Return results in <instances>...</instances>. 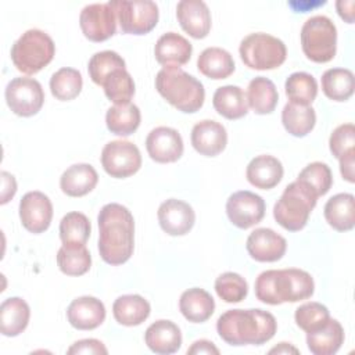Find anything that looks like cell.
Returning a JSON list of instances; mask_svg holds the SVG:
<instances>
[{"label": "cell", "mask_w": 355, "mask_h": 355, "mask_svg": "<svg viewBox=\"0 0 355 355\" xmlns=\"http://www.w3.org/2000/svg\"><path fill=\"white\" fill-rule=\"evenodd\" d=\"M98 252L108 265H122L133 254L135 219L130 211L118 204H105L97 216Z\"/></svg>", "instance_id": "1"}, {"label": "cell", "mask_w": 355, "mask_h": 355, "mask_svg": "<svg viewBox=\"0 0 355 355\" xmlns=\"http://www.w3.org/2000/svg\"><path fill=\"white\" fill-rule=\"evenodd\" d=\"M277 330L275 316L262 309H229L218 318L216 331L229 345H261Z\"/></svg>", "instance_id": "2"}, {"label": "cell", "mask_w": 355, "mask_h": 355, "mask_svg": "<svg viewBox=\"0 0 355 355\" xmlns=\"http://www.w3.org/2000/svg\"><path fill=\"white\" fill-rule=\"evenodd\" d=\"M315 291L312 276L297 268L269 269L255 280L257 298L269 305L297 302L311 298Z\"/></svg>", "instance_id": "3"}, {"label": "cell", "mask_w": 355, "mask_h": 355, "mask_svg": "<svg viewBox=\"0 0 355 355\" xmlns=\"http://www.w3.org/2000/svg\"><path fill=\"white\" fill-rule=\"evenodd\" d=\"M155 89L162 98L182 112L193 114L204 105L205 90L202 83L180 68L169 67L158 71Z\"/></svg>", "instance_id": "4"}, {"label": "cell", "mask_w": 355, "mask_h": 355, "mask_svg": "<svg viewBox=\"0 0 355 355\" xmlns=\"http://www.w3.org/2000/svg\"><path fill=\"white\" fill-rule=\"evenodd\" d=\"M318 196L305 183L295 180L284 189L273 207V218L288 232H300L315 208Z\"/></svg>", "instance_id": "5"}, {"label": "cell", "mask_w": 355, "mask_h": 355, "mask_svg": "<svg viewBox=\"0 0 355 355\" xmlns=\"http://www.w3.org/2000/svg\"><path fill=\"white\" fill-rule=\"evenodd\" d=\"M55 54L53 39L40 29H28L11 47V61L14 67L25 73L35 75L49 65Z\"/></svg>", "instance_id": "6"}, {"label": "cell", "mask_w": 355, "mask_h": 355, "mask_svg": "<svg viewBox=\"0 0 355 355\" xmlns=\"http://www.w3.org/2000/svg\"><path fill=\"white\" fill-rule=\"evenodd\" d=\"M301 47L308 60L324 64L334 58L337 51V28L326 15L308 18L301 28Z\"/></svg>", "instance_id": "7"}, {"label": "cell", "mask_w": 355, "mask_h": 355, "mask_svg": "<svg viewBox=\"0 0 355 355\" xmlns=\"http://www.w3.org/2000/svg\"><path fill=\"white\" fill-rule=\"evenodd\" d=\"M239 53L243 62L250 69L257 71L279 68L287 57L286 44L280 39L263 32L245 36L240 43Z\"/></svg>", "instance_id": "8"}, {"label": "cell", "mask_w": 355, "mask_h": 355, "mask_svg": "<svg viewBox=\"0 0 355 355\" xmlns=\"http://www.w3.org/2000/svg\"><path fill=\"white\" fill-rule=\"evenodd\" d=\"M115 11L121 31L128 35H146L151 32L159 17L158 6L150 0H112L108 1Z\"/></svg>", "instance_id": "9"}, {"label": "cell", "mask_w": 355, "mask_h": 355, "mask_svg": "<svg viewBox=\"0 0 355 355\" xmlns=\"http://www.w3.org/2000/svg\"><path fill=\"white\" fill-rule=\"evenodd\" d=\"M8 108L18 116L36 115L44 103L42 85L33 78H14L6 86Z\"/></svg>", "instance_id": "10"}, {"label": "cell", "mask_w": 355, "mask_h": 355, "mask_svg": "<svg viewBox=\"0 0 355 355\" xmlns=\"http://www.w3.org/2000/svg\"><path fill=\"white\" fill-rule=\"evenodd\" d=\"M101 165L111 178L123 179L140 169L141 155L132 141L112 140L103 147Z\"/></svg>", "instance_id": "11"}, {"label": "cell", "mask_w": 355, "mask_h": 355, "mask_svg": "<svg viewBox=\"0 0 355 355\" xmlns=\"http://www.w3.org/2000/svg\"><path fill=\"white\" fill-rule=\"evenodd\" d=\"M79 25L86 39L100 43L114 36L116 15L110 3L87 4L80 11Z\"/></svg>", "instance_id": "12"}, {"label": "cell", "mask_w": 355, "mask_h": 355, "mask_svg": "<svg viewBox=\"0 0 355 355\" xmlns=\"http://www.w3.org/2000/svg\"><path fill=\"white\" fill-rule=\"evenodd\" d=\"M226 214L236 227L248 229L263 219L265 201L252 191L240 190L227 198Z\"/></svg>", "instance_id": "13"}, {"label": "cell", "mask_w": 355, "mask_h": 355, "mask_svg": "<svg viewBox=\"0 0 355 355\" xmlns=\"http://www.w3.org/2000/svg\"><path fill=\"white\" fill-rule=\"evenodd\" d=\"M19 219L22 226L35 234L49 229L53 219V204L42 191H28L19 201Z\"/></svg>", "instance_id": "14"}, {"label": "cell", "mask_w": 355, "mask_h": 355, "mask_svg": "<svg viewBox=\"0 0 355 355\" xmlns=\"http://www.w3.org/2000/svg\"><path fill=\"white\" fill-rule=\"evenodd\" d=\"M150 158L159 164L176 162L183 155V139L180 133L169 126L154 128L146 139Z\"/></svg>", "instance_id": "15"}, {"label": "cell", "mask_w": 355, "mask_h": 355, "mask_svg": "<svg viewBox=\"0 0 355 355\" xmlns=\"http://www.w3.org/2000/svg\"><path fill=\"white\" fill-rule=\"evenodd\" d=\"M161 229L169 236H183L189 233L196 222V214L187 202L169 198L164 201L157 212Z\"/></svg>", "instance_id": "16"}, {"label": "cell", "mask_w": 355, "mask_h": 355, "mask_svg": "<svg viewBox=\"0 0 355 355\" xmlns=\"http://www.w3.org/2000/svg\"><path fill=\"white\" fill-rule=\"evenodd\" d=\"M247 252L258 262H276L283 258L287 241L269 227H259L250 233L245 243Z\"/></svg>", "instance_id": "17"}, {"label": "cell", "mask_w": 355, "mask_h": 355, "mask_svg": "<svg viewBox=\"0 0 355 355\" xmlns=\"http://www.w3.org/2000/svg\"><path fill=\"white\" fill-rule=\"evenodd\" d=\"M182 29L194 39H204L211 31V11L201 0H182L176 6Z\"/></svg>", "instance_id": "18"}, {"label": "cell", "mask_w": 355, "mask_h": 355, "mask_svg": "<svg viewBox=\"0 0 355 355\" xmlns=\"http://www.w3.org/2000/svg\"><path fill=\"white\" fill-rule=\"evenodd\" d=\"M227 144V132L225 126L212 119L197 122L191 130V146L197 153L205 157L220 154Z\"/></svg>", "instance_id": "19"}, {"label": "cell", "mask_w": 355, "mask_h": 355, "mask_svg": "<svg viewBox=\"0 0 355 355\" xmlns=\"http://www.w3.org/2000/svg\"><path fill=\"white\" fill-rule=\"evenodd\" d=\"M193 53L191 43L176 32H166L157 40L154 46L155 60L164 68H180L187 64Z\"/></svg>", "instance_id": "20"}, {"label": "cell", "mask_w": 355, "mask_h": 355, "mask_svg": "<svg viewBox=\"0 0 355 355\" xmlns=\"http://www.w3.org/2000/svg\"><path fill=\"white\" fill-rule=\"evenodd\" d=\"M67 318L69 324L78 330H93L104 322L105 306L96 297H78L69 304Z\"/></svg>", "instance_id": "21"}, {"label": "cell", "mask_w": 355, "mask_h": 355, "mask_svg": "<svg viewBox=\"0 0 355 355\" xmlns=\"http://www.w3.org/2000/svg\"><path fill=\"white\" fill-rule=\"evenodd\" d=\"M282 162L269 154H262L250 161L245 169L247 180L257 189L269 190L280 183L283 179Z\"/></svg>", "instance_id": "22"}, {"label": "cell", "mask_w": 355, "mask_h": 355, "mask_svg": "<svg viewBox=\"0 0 355 355\" xmlns=\"http://www.w3.org/2000/svg\"><path fill=\"white\" fill-rule=\"evenodd\" d=\"M144 341L153 352L168 355L176 352L180 348L182 333L178 324L173 322L159 319L147 327L144 333Z\"/></svg>", "instance_id": "23"}, {"label": "cell", "mask_w": 355, "mask_h": 355, "mask_svg": "<svg viewBox=\"0 0 355 355\" xmlns=\"http://www.w3.org/2000/svg\"><path fill=\"white\" fill-rule=\"evenodd\" d=\"M98 182V175L90 164H73L60 178V187L69 197H83Z\"/></svg>", "instance_id": "24"}, {"label": "cell", "mask_w": 355, "mask_h": 355, "mask_svg": "<svg viewBox=\"0 0 355 355\" xmlns=\"http://www.w3.org/2000/svg\"><path fill=\"white\" fill-rule=\"evenodd\" d=\"M179 311L189 322L202 323L212 316L215 311V301L204 288L193 287L182 293Z\"/></svg>", "instance_id": "25"}, {"label": "cell", "mask_w": 355, "mask_h": 355, "mask_svg": "<svg viewBox=\"0 0 355 355\" xmlns=\"http://www.w3.org/2000/svg\"><path fill=\"white\" fill-rule=\"evenodd\" d=\"M31 318L29 305L19 297H10L0 305V331L6 337L21 334Z\"/></svg>", "instance_id": "26"}, {"label": "cell", "mask_w": 355, "mask_h": 355, "mask_svg": "<svg viewBox=\"0 0 355 355\" xmlns=\"http://www.w3.org/2000/svg\"><path fill=\"white\" fill-rule=\"evenodd\" d=\"M324 219L337 232H348L355 225V198L351 193H338L327 200Z\"/></svg>", "instance_id": "27"}, {"label": "cell", "mask_w": 355, "mask_h": 355, "mask_svg": "<svg viewBox=\"0 0 355 355\" xmlns=\"http://www.w3.org/2000/svg\"><path fill=\"white\" fill-rule=\"evenodd\" d=\"M215 111L226 119H240L248 112V103L244 90L234 85L220 86L212 97Z\"/></svg>", "instance_id": "28"}, {"label": "cell", "mask_w": 355, "mask_h": 355, "mask_svg": "<svg viewBox=\"0 0 355 355\" xmlns=\"http://www.w3.org/2000/svg\"><path fill=\"white\" fill-rule=\"evenodd\" d=\"M151 312L148 301L139 294H125L118 297L112 304V315L122 326H139Z\"/></svg>", "instance_id": "29"}, {"label": "cell", "mask_w": 355, "mask_h": 355, "mask_svg": "<svg viewBox=\"0 0 355 355\" xmlns=\"http://www.w3.org/2000/svg\"><path fill=\"white\" fill-rule=\"evenodd\" d=\"M344 343V329L336 319L329 322L319 330L306 333V345L313 355H333Z\"/></svg>", "instance_id": "30"}, {"label": "cell", "mask_w": 355, "mask_h": 355, "mask_svg": "<svg viewBox=\"0 0 355 355\" xmlns=\"http://www.w3.org/2000/svg\"><path fill=\"white\" fill-rule=\"evenodd\" d=\"M198 71L209 79H226L234 72V60L232 54L220 47H208L197 58Z\"/></svg>", "instance_id": "31"}, {"label": "cell", "mask_w": 355, "mask_h": 355, "mask_svg": "<svg viewBox=\"0 0 355 355\" xmlns=\"http://www.w3.org/2000/svg\"><path fill=\"white\" fill-rule=\"evenodd\" d=\"M245 96L248 107L259 115L275 111L279 101V93L275 83L265 76H255L251 79Z\"/></svg>", "instance_id": "32"}, {"label": "cell", "mask_w": 355, "mask_h": 355, "mask_svg": "<svg viewBox=\"0 0 355 355\" xmlns=\"http://www.w3.org/2000/svg\"><path fill=\"white\" fill-rule=\"evenodd\" d=\"M141 114L136 104H115L105 114V125L108 130L116 136H129L140 126Z\"/></svg>", "instance_id": "33"}, {"label": "cell", "mask_w": 355, "mask_h": 355, "mask_svg": "<svg viewBox=\"0 0 355 355\" xmlns=\"http://www.w3.org/2000/svg\"><path fill=\"white\" fill-rule=\"evenodd\" d=\"M282 122L290 135L304 137L315 128L316 112L311 105L287 103L282 111Z\"/></svg>", "instance_id": "34"}, {"label": "cell", "mask_w": 355, "mask_h": 355, "mask_svg": "<svg viewBox=\"0 0 355 355\" xmlns=\"http://www.w3.org/2000/svg\"><path fill=\"white\" fill-rule=\"evenodd\" d=\"M322 90L333 101H347L354 94V73L347 68H330L322 75Z\"/></svg>", "instance_id": "35"}, {"label": "cell", "mask_w": 355, "mask_h": 355, "mask_svg": "<svg viewBox=\"0 0 355 355\" xmlns=\"http://www.w3.org/2000/svg\"><path fill=\"white\" fill-rule=\"evenodd\" d=\"M57 265L67 276H82L92 266V257L85 244H62L57 252Z\"/></svg>", "instance_id": "36"}, {"label": "cell", "mask_w": 355, "mask_h": 355, "mask_svg": "<svg viewBox=\"0 0 355 355\" xmlns=\"http://www.w3.org/2000/svg\"><path fill=\"white\" fill-rule=\"evenodd\" d=\"M83 79L78 69L64 67L55 71L50 78L51 94L60 101H69L82 92Z\"/></svg>", "instance_id": "37"}, {"label": "cell", "mask_w": 355, "mask_h": 355, "mask_svg": "<svg viewBox=\"0 0 355 355\" xmlns=\"http://www.w3.org/2000/svg\"><path fill=\"white\" fill-rule=\"evenodd\" d=\"M286 96L290 103L300 105H311L318 96L316 79L308 72H294L284 83Z\"/></svg>", "instance_id": "38"}, {"label": "cell", "mask_w": 355, "mask_h": 355, "mask_svg": "<svg viewBox=\"0 0 355 355\" xmlns=\"http://www.w3.org/2000/svg\"><path fill=\"white\" fill-rule=\"evenodd\" d=\"M90 232L92 225L89 218L78 211L68 212L60 222V239L65 245L86 244Z\"/></svg>", "instance_id": "39"}, {"label": "cell", "mask_w": 355, "mask_h": 355, "mask_svg": "<svg viewBox=\"0 0 355 355\" xmlns=\"http://www.w3.org/2000/svg\"><path fill=\"white\" fill-rule=\"evenodd\" d=\"M101 86L107 98L114 104H128L135 96V82L126 68L112 71Z\"/></svg>", "instance_id": "40"}, {"label": "cell", "mask_w": 355, "mask_h": 355, "mask_svg": "<svg viewBox=\"0 0 355 355\" xmlns=\"http://www.w3.org/2000/svg\"><path fill=\"white\" fill-rule=\"evenodd\" d=\"M294 319L301 330H304L305 333H311L322 329L329 322L330 312L323 304L311 301L300 305L295 309Z\"/></svg>", "instance_id": "41"}, {"label": "cell", "mask_w": 355, "mask_h": 355, "mask_svg": "<svg viewBox=\"0 0 355 355\" xmlns=\"http://www.w3.org/2000/svg\"><path fill=\"white\" fill-rule=\"evenodd\" d=\"M125 68V60L112 50H104L98 51L92 55L87 64V71L90 75V79L101 86L104 79L115 69Z\"/></svg>", "instance_id": "42"}, {"label": "cell", "mask_w": 355, "mask_h": 355, "mask_svg": "<svg viewBox=\"0 0 355 355\" xmlns=\"http://www.w3.org/2000/svg\"><path fill=\"white\" fill-rule=\"evenodd\" d=\"M297 180L305 183L313 193L320 197L324 196L333 183V175L327 164L324 162H311L308 164L297 176Z\"/></svg>", "instance_id": "43"}, {"label": "cell", "mask_w": 355, "mask_h": 355, "mask_svg": "<svg viewBox=\"0 0 355 355\" xmlns=\"http://www.w3.org/2000/svg\"><path fill=\"white\" fill-rule=\"evenodd\" d=\"M215 291L227 304L240 302L247 297L248 284L245 279L234 272H225L215 280Z\"/></svg>", "instance_id": "44"}, {"label": "cell", "mask_w": 355, "mask_h": 355, "mask_svg": "<svg viewBox=\"0 0 355 355\" xmlns=\"http://www.w3.org/2000/svg\"><path fill=\"white\" fill-rule=\"evenodd\" d=\"M331 154L340 159L349 153H355V126L354 123H343L337 126L329 139Z\"/></svg>", "instance_id": "45"}, {"label": "cell", "mask_w": 355, "mask_h": 355, "mask_svg": "<svg viewBox=\"0 0 355 355\" xmlns=\"http://www.w3.org/2000/svg\"><path fill=\"white\" fill-rule=\"evenodd\" d=\"M67 354L72 355V354H108V349L105 348V345L96 338H85V340H79L76 343H73Z\"/></svg>", "instance_id": "46"}, {"label": "cell", "mask_w": 355, "mask_h": 355, "mask_svg": "<svg viewBox=\"0 0 355 355\" xmlns=\"http://www.w3.org/2000/svg\"><path fill=\"white\" fill-rule=\"evenodd\" d=\"M0 176H1V200H0V202L7 204L17 193V182H15V178L6 171H3L0 173Z\"/></svg>", "instance_id": "47"}, {"label": "cell", "mask_w": 355, "mask_h": 355, "mask_svg": "<svg viewBox=\"0 0 355 355\" xmlns=\"http://www.w3.org/2000/svg\"><path fill=\"white\" fill-rule=\"evenodd\" d=\"M187 354L190 355H198V354H207V355H219V349L215 347L212 341L208 340H197L191 344V347L187 349Z\"/></svg>", "instance_id": "48"}, {"label": "cell", "mask_w": 355, "mask_h": 355, "mask_svg": "<svg viewBox=\"0 0 355 355\" xmlns=\"http://www.w3.org/2000/svg\"><path fill=\"white\" fill-rule=\"evenodd\" d=\"M340 172L343 179L349 183H354V164H355V153H349L345 157L340 158Z\"/></svg>", "instance_id": "49"}, {"label": "cell", "mask_w": 355, "mask_h": 355, "mask_svg": "<svg viewBox=\"0 0 355 355\" xmlns=\"http://www.w3.org/2000/svg\"><path fill=\"white\" fill-rule=\"evenodd\" d=\"M354 6H355L354 0H338L336 3L338 15L348 24L354 22Z\"/></svg>", "instance_id": "50"}, {"label": "cell", "mask_w": 355, "mask_h": 355, "mask_svg": "<svg viewBox=\"0 0 355 355\" xmlns=\"http://www.w3.org/2000/svg\"><path fill=\"white\" fill-rule=\"evenodd\" d=\"M275 352H277V354H288V352L298 354L300 351L295 347L290 345V343H280L277 347H275L269 351V354H275Z\"/></svg>", "instance_id": "51"}]
</instances>
